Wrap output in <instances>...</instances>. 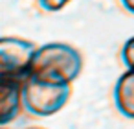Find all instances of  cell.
<instances>
[{"mask_svg":"<svg viewBox=\"0 0 134 129\" xmlns=\"http://www.w3.org/2000/svg\"><path fill=\"white\" fill-rule=\"evenodd\" d=\"M83 65V55L75 46L68 43L52 41L37 48L33 61L30 65L28 78L72 85L81 76Z\"/></svg>","mask_w":134,"mask_h":129,"instance_id":"cell-1","label":"cell"},{"mask_svg":"<svg viewBox=\"0 0 134 129\" xmlns=\"http://www.w3.org/2000/svg\"><path fill=\"white\" fill-rule=\"evenodd\" d=\"M33 41L22 37H2L0 39V78L24 81L30 74V65L37 52Z\"/></svg>","mask_w":134,"mask_h":129,"instance_id":"cell-3","label":"cell"},{"mask_svg":"<svg viewBox=\"0 0 134 129\" xmlns=\"http://www.w3.org/2000/svg\"><path fill=\"white\" fill-rule=\"evenodd\" d=\"M72 96V85L50 83L35 78H26L22 83L24 111L37 118H48L61 112Z\"/></svg>","mask_w":134,"mask_h":129,"instance_id":"cell-2","label":"cell"},{"mask_svg":"<svg viewBox=\"0 0 134 129\" xmlns=\"http://www.w3.org/2000/svg\"><path fill=\"white\" fill-rule=\"evenodd\" d=\"M22 83L20 79H9V78H0L2 85V103H0V123L6 127L9 122H13L20 109H24L22 100Z\"/></svg>","mask_w":134,"mask_h":129,"instance_id":"cell-4","label":"cell"},{"mask_svg":"<svg viewBox=\"0 0 134 129\" xmlns=\"http://www.w3.org/2000/svg\"><path fill=\"white\" fill-rule=\"evenodd\" d=\"M2 129H6V127H2Z\"/></svg>","mask_w":134,"mask_h":129,"instance_id":"cell-10","label":"cell"},{"mask_svg":"<svg viewBox=\"0 0 134 129\" xmlns=\"http://www.w3.org/2000/svg\"><path fill=\"white\" fill-rule=\"evenodd\" d=\"M119 57H121L123 66H125L127 70H132V72H134V35L129 37V39L121 44Z\"/></svg>","mask_w":134,"mask_h":129,"instance_id":"cell-6","label":"cell"},{"mask_svg":"<svg viewBox=\"0 0 134 129\" xmlns=\"http://www.w3.org/2000/svg\"><path fill=\"white\" fill-rule=\"evenodd\" d=\"M112 101L116 111L127 118V120H134V72L127 70L123 72L112 89Z\"/></svg>","mask_w":134,"mask_h":129,"instance_id":"cell-5","label":"cell"},{"mask_svg":"<svg viewBox=\"0 0 134 129\" xmlns=\"http://www.w3.org/2000/svg\"><path fill=\"white\" fill-rule=\"evenodd\" d=\"M118 2L129 15H134V0H118Z\"/></svg>","mask_w":134,"mask_h":129,"instance_id":"cell-8","label":"cell"},{"mask_svg":"<svg viewBox=\"0 0 134 129\" xmlns=\"http://www.w3.org/2000/svg\"><path fill=\"white\" fill-rule=\"evenodd\" d=\"M70 2H74V0H37L39 8L46 13H57V11L64 9Z\"/></svg>","mask_w":134,"mask_h":129,"instance_id":"cell-7","label":"cell"},{"mask_svg":"<svg viewBox=\"0 0 134 129\" xmlns=\"http://www.w3.org/2000/svg\"><path fill=\"white\" fill-rule=\"evenodd\" d=\"M26 129H44V127H26Z\"/></svg>","mask_w":134,"mask_h":129,"instance_id":"cell-9","label":"cell"}]
</instances>
